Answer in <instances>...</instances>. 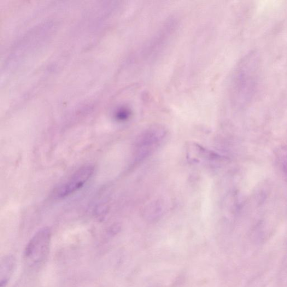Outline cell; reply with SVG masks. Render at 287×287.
I'll return each mask as SVG.
<instances>
[{
    "mask_svg": "<svg viewBox=\"0 0 287 287\" xmlns=\"http://www.w3.org/2000/svg\"><path fill=\"white\" fill-rule=\"evenodd\" d=\"M52 232L49 227L41 228L27 244L24 251L27 264L33 268L42 266L48 259L51 248Z\"/></svg>",
    "mask_w": 287,
    "mask_h": 287,
    "instance_id": "6da1fadb",
    "label": "cell"
},
{
    "mask_svg": "<svg viewBox=\"0 0 287 287\" xmlns=\"http://www.w3.org/2000/svg\"><path fill=\"white\" fill-rule=\"evenodd\" d=\"M16 261L13 255L3 257L0 267V287H7L15 270Z\"/></svg>",
    "mask_w": 287,
    "mask_h": 287,
    "instance_id": "3957f363",
    "label": "cell"
},
{
    "mask_svg": "<svg viewBox=\"0 0 287 287\" xmlns=\"http://www.w3.org/2000/svg\"><path fill=\"white\" fill-rule=\"evenodd\" d=\"M93 172L94 167L91 165L81 167L66 182L57 187L54 195L58 198H63L74 194L89 181Z\"/></svg>",
    "mask_w": 287,
    "mask_h": 287,
    "instance_id": "7a4b0ae2",
    "label": "cell"
},
{
    "mask_svg": "<svg viewBox=\"0 0 287 287\" xmlns=\"http://www.w3.org/2000/svg\"><path fill=\"white\" fill-rule=\"evenodd\" d=\"M282 160L283 169L285 173L287 175V154H285V156L283 157V159Z\"/></svg>",
    "mask_w": 287,
    "mask_h": 287,
    "instance_id": "277c9868",
    "label": "cell"
}]
</instances>
